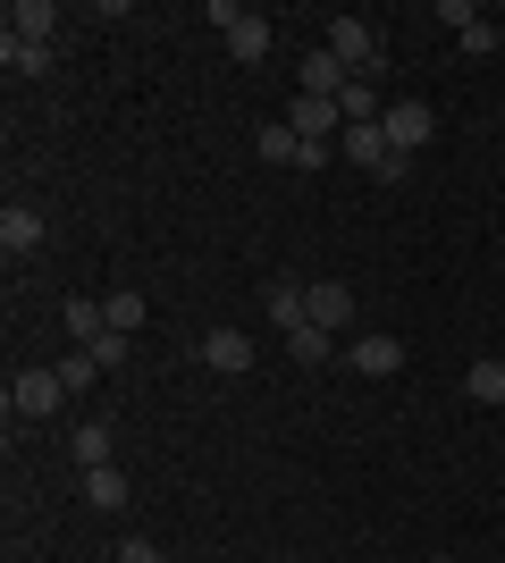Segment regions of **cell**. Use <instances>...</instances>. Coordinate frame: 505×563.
<instances>
[{"mask_svg": "<svg viewBox=\"0 0 505 563\" xmlns=\"http://www.w3.org/2000/svg\"><path fill=\"white\" fill-rule=\"evenodd\" d=\"M85 505H101V514H119V505H127V471H119V463L85 471Z\"/></svg>", "mask_w": 505, "mask_h": 563, "instance_id": "16", "label": "cell"}, {"mask_svg": "<svg viewBox=\"0 0 505 563\" xmlns=\"http://www.w3.org/2000/svg\"><path fill=\"white\" fill-rule=\"evenodd\" d=\"M59 378H68V396H85V387H94V378H101V362H94V353H85V345H76L68 362H59Z\"/></svg>", "mask_w": 505, "mask_h": 563, "instance_id": "21", "label": "cell"}, {"mask_svg": "<svg viewBox=\"0 0 505 563\" xmlns=\"http://www.w3.org/2000/svg\"><path fill=\"white\" fill-rule=\"evenodd\" d=\"M463 396L497 412V404H505V362H472V371H463Z\"/></svg>", "mask_w": 505, "mask_h": 563, "instance_id": "18", "label": "cell"}, {"mask_svg": "<svg viewBox=\"0 0 505 563\" xmlns=\"http://www.w3.org/2000/svg\"><path fill=\"white\" fill-rule=\"evenodd\" d=\"M59 320H68L76 345H94V336H110V295H68V311H59Z\"/></svg>", "mask_w": 505, "mask_h": 563, "instance_id": "11", "label": "cell"}, {"mask_svg": "<svg viewBox=\"0 0 505 563\" xmlns=\"http://www.w3.org/2000/svg\"><path fill=\"white\" fill-rule=\"evenodd\" d=\"M253 152H262V161H278V168H304V135H295L287 118H270L262 135H253Z\"/></svg>", "mask_w": 505, "mask_h": 563, "instance_id": "14", "label": "cell"}, {"mask_svg": "<svg viewBox=\"0 0 505 563\" xmlns=\"http://www.w3.org/2000/svg\"><path fill=\"white\" fill-rule=\"evenodd\" d=\"M455 43H463V59H488V51L505 43V25H488V18H481V25H463Z\"/></svg>", "mask_w": 505, "mask_h": 563, "instance_id": "20", "label": "cell"}, {"mask_svg": "<svg viewBox=\"0 0 505 563\" xmlns=\"http://www.w3.org/2000/svg\"><path fill=\"white\" fill-rule=\"evenodd\" d=\"M430 563H447V555H430Z\"/></svg>", "mask_w": 505, "mask_h": 563, "instance_id": "26", "label": "cell"}, {"mask_svg": "<svg viewBox=\"0 0 505 563\" xmlns=\"http://www.w3.org/2000/svg\"><path fill=\"white\" fill-rule=\"evenodd\" d=\"M438 25H455V34H463V25H481V9H472V0H438Z\"/></svg>", "mask_w": 505, "mask_h": 563, "instance_id": "24", "label": "cell"}, {"mask_svg": "<svg viewBox=\"0 0 505 563\" xmlns=\"http://www.w3.org/2000/svg\"><path fill=\"white\" fill-rule=\"evenodd\" d=\"M119 563H168V555H161L152 539H127V547H119Z\"/></svg>", "mask_w": 505, "mask_h": 563, "instance_id": "25", "label": "cell"}, {"mask_svg": "<svg viewBox=\"0 0 505 563\" xmlns=\"http://www.w3.org/2000/svg\"><path fill=\"white\" fill-rule=\"evenodd\" d=\"M345 371H354V378H396V371H405V345H396L387 329H371V336L345 345Z\"/></svg>", "mask_w": 505, "mask_h": 563, "instance_id": "5", "label": "cell"}, {"mask_svg": "<svg viewBox=\"0 0 505 563\" xmlns=\"http://www.w3.org/2000/svg\"><path fill=\"white\" fill-rule=\"evenodd\" d=\"M345 320H354V286H345V278H320L312 286V329H345Z\"/></svg>", "mask_w": 505, "mask_h": 563, "instance_id": "12", "label": "cell"}, {"mask_svg": "<svg viewBox=\"0 0 505 563\" xmlns=\"http://www.w3.org/2000/svg\"><path fill=\"white\" fill-rule=\"evenodd\" d=\"M85 353H94L101 371H119V362H127V336H119V329H110V336H94V345H85Z\"/></svg>", "mask_w": 505, "mask_h": 563, "instance_id": "23", "label": "cell"}, {"mask_svg": "<svg viewBox=\"0 0 505 563\" xmlns=\"http://www.w3.org/2000/svg\"><path fill=\"white\" fill-rule=\"evenodd\" d=\"M211 25L228 34V51H237L244 68H262V59H270V18H262V9H244V0H211Z\"/></svg>", "mask_w": 505, "mask_h": 563, "instance_id": "1", "label": "cell"}, {"mask_svg": "<svg viewBox=\"0 0 505 563\" xmlns=\"http://www.w3.org/2000/svg\"><path fill=\"white\" fill-rule=\"evenodd\" d=\"M262 311L278 320V336H287V329H304V320H312V286H295V278H270V286H262Z\"/></svg>", "mask_w": 505, "mask_h": 563, "instance_id": "7", "label": "cell"}, {"mask_svg": "<svg viewBox=\"0 0 505 563\" xmlns=\"http://www.w3.org/2000/svg\"><path fill=\"white\" fill-rule=\"evenodd\" d=\"M287 353H295V362H304V371H320V362H337V336L304 320V329H287Z\"/></svg>", "mask_w": 505, "mask_h": 563, "instance_id": "15", "label": "cell"}, {"mask_svg": "<svg viewBox=\"0 0 505 563\" xmlns=\"http://www.w3.org/2000/svg\"><path fill=\"white\" fill-rule=\"evenodd\" d=\"M329 59L345 76H371L380 68V25L371 18H329Z\"/></svg>", "mask_w": 505, "mask_h": 563, "instance_id": "4", "label": "cell"}, {"mask_svg": "<svg viewBox=\"0 0 505 563\" xmlns=\"http://www.w3.org/2000/svg\"><path fill=\"white\" fill-rule=\"evenodd\" d=\"M202 362H211L219 378H237V371H253V336H244V329H228V320H219V329L202 336Z\"/></svg>", "mask_w": 505, "mask_h": 563, "instance_id": "8", "label": "cell"}, {"mask_svg": "<svg viewBox=\"0 0 505 563\" xmlns=\"http://www.w3.org/2000/svg\"><path fill=\"white\" fill-rule=\"evenodd\" d=\"M68 454H76V471H101V463H110V429H101V421H85V429L68 438Z\"/></svg>", "mask_w": 505, "mask_h": 563, "instance_id": "19", "label": "cell"}, {"mask_svg": "<svg viewBox=\"0 0 505 563\" xmlns=\"http://www.w3.org/2000/svg\"><path fill=\"white\" fill-rule=\"evenodd\" d=\"M68 404V378L59 371H18L9 378V421H51Z\"/></svg>", "mask_w": 505, "mask_h": 563, "instance_id": "3", "label": "cell"}, {"mask_svg": "<svg viewBox=\"0 0 505 563\" xmlns=\"http://www.w3.org/2000/svg\"><path fill=\"white\" fill-rule=\"evenodd\" d=\"M9 34H18V43H51V34H59V9H51V0H9Z\"/></svg>", "mask_w": 505, "mask_h": 563, "instance_id": "10", "label": "cell"}, {"mask_svg": "<svg viewBox=\"0 0 505 563\" xmlns=\"http://www.w3.org/2000/svg\"><path fill=\"white\" fill-rule=\"evenodd\" d=\"M110 329H119V336L144 329V295H110Z\"/></svg>", "mask_w": 505, "mask_h": 563, "instance_id": "22", "label": "cell"}, {"mask_svg": "<svg viewBox=\"0 0 505 563\" xmlns=\"http://www.w3.org/2000/svg\"><path fill=\"white\" fill-rule=\"evenodd\" d=\"M34 244H43V211H34V202H9V211H0V253L25 261Z\"/></svg>", "mask_w": 505, "mask_h": 563, "instance_id": "9", "label": "cell"}, {"mask_svg": "<svg viewBox=\"0 0 505 563\" xmlns=\"http://www.w3.org/2000/svg\"><path fill=\"white\" fill-rule=\"evenodd\" d=\"M295 76H304V93H320V101H337L345 85H354V76H345V68L329 59V43H320V51H304V68H295Z\"/></svg>", "mask_w": 505, "mask_h": 563, "instance_id": "13", "label": "cell"}, {"mask_svg": "<svg viewBox=\"0 0 505 563\" xmlns=\"http://www.w3.org/2000/svg\"><path fill=\"white\" fill-rule=\"evenodd\" d=\"M0 68H9V76H43L51 68V43H18V34H0Z\"/></svg>", "mask_w": 505, "mask_h": 563, "instance_id": "17", "label": "cell"}, {"mask_svg": "<svg viewBox=\"0 0 505 563\" xmlns=\"http://www.w3.org/2000/svg\"><path fill=\"white\" fill-rule=\"evenodd\" d=\"M380 135H387V152H396V161H413V152L438 135V110L405 93V101H387V110H380Z\"/></svg>", "mask_w": 505, "mask_h": 563, "instance_id": "2", "label": "cell"}, {"mask_svg": "<svg viewBox=\"0 0 505 563\" xmlns=\"http://www.w3.org/2000/svg\"><path fill=\"white\" fill-rule=\"evenodd\" d=\"M287 126H295L304 143H337V135H345V110H337V101H320V93H295V101H287Z\"/></svg>", "mask_w": 505, "mask_h": 563, "instance_id": "6", "label": "cell"}]
</instances>
